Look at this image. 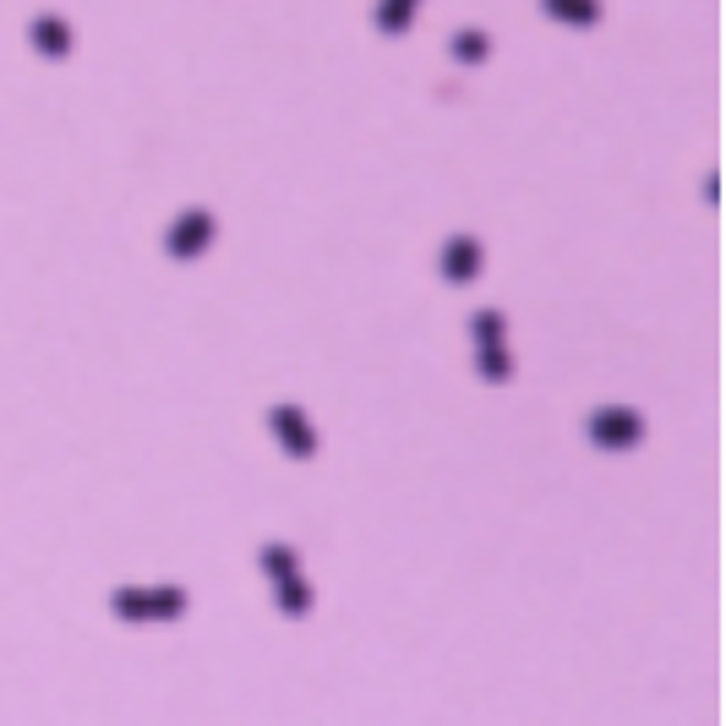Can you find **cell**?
I'll return each instance as SVG.
<instances>
[{
    "mask_svg": "<svg viewBox=\"0 0 726 726\" xmlns=\"http://www.w3.org/2000/svg\"><path fill=\"white\" fill-rule=\"evenodd\" d=\"M28 38H33V50H38L44 61H66V55H72V22L55 16V11H38V16L28 22Z\"/></svg>",
    "mask_w": 726,
    "mask_h": 726,
    "instance_id": "cell-5",
    "label": "cell"
},
{
    "mask_svg": "<svg viewBox=\"0 0 726 726\" xmlns=\"http://www.w3.org/2000/svg\"><path fill=\"white\" fill-rule=\"evenodd\" d=\"M475 372H481L486 383H508V377H514V361H508L503 344H481V350H475Z\"/></svg>",
    "mask_w": 726,
    "mask_h": 726,
    "instance_id": "cell-11",
    "label": "cell"
},
{
    "mask_svg": "<svg viewBox=\"0 0 726 726\" xmlns=\"http://www.w3.org/2000/svg\"><path fill=\"white\" fill-rule=\"evenodd\" d=\"M645 437V421H639V410H628V405H601L595 416H590V442L601 448V453H623V448H634Z\"/></svg>",
    "mask_w": 726,
    "mask_h": 726,
    "instance_id": "cell-3",
    "label": "cell"
},
{
    "mask_svg": "<svg viewBox=\"0 0 726 726\" xmlns=\"http://www.w3.org/2000/svg\"><path fill=\"white\" fill-rule=\"evenodd\" d=\"M274 601H279L285 617H300L311 606V584L300 580V574H285V580H274Z\"/></svg>",
    "mask_w": 726,
    "mask_h": 726,
    "instance_id": "cell-8",
    "label": "cell"
},
{
    "mask_svg": "<svg viewBox=\"0 0 726 726\" xmlns=\"http://www.w3.org/2000/svg\"><path fill=\"white\" fill-rule=\"evenodd\" d=\"M213 235H219V219H213L208 208H186V213L169 224L164 252H169L175 263H191V257H202V252L213 246Z\"/></svg>",
    "mask_w": 726,
    "mask_h": 726,
    "instance_id": "cell-2",
    "label": "cell"
},
{
    "mask_svg": "<svg viewBox=\"0 0 726 726\" xmlns=\"http://www.w3.org/2000/svg\"><path fill=\"white\" fill-rule=\"evenodd\" d=\"M481 263H486V252H481L475 235H453V241L442 246V279H448V285H470V279L481 274Z\"/></svg>",
    "mask_w": 726,
    "mask_h": 726,
    "instance_id": "cell-6",
    "label": "cell"
},
{
    "mask_svg": "<svg viewBox=\"0 0 726 726\" xmlns=\"http://www.w3.org/2000/svg\"><path fill=\"white\" fill-rule=\"evenodd\" d=\"M110 606L127 623H169V617L186 612V590H175V584H164V590H116Z\"/></svg>",
    "mask_w": 726,
    "mask_h": 726,
    "instance_id": "cell-1",
    "label": "cell"
},
{
    "mask_svg": "<svg viewBox=\"0 0 726 726\" xmlns=\"http://www.w3.org/2000/svg\"><path fill=\"white\" fill-rule=\"evenodd\" d=\"M448 55H453V61H464V66H481V61L492 55V38H486V33H475V28H464V33H453Z\"/></svg>",
    "mask_w": 726,
    "mask_h": 726,
    "instance_id": "cell-10",
    "label": "cell"
},
{
    "mask_svg": "<svg viewBox=\"0 0 726 726\" xmlns=\"http://www.w3.org/2000/svg\"><path fill=\"white\" fill-rule=\"evenodd\" d=\"M263 574H268V580L300 574V558H295V547H263Z\"/></svg>",
    "mask_w": 726,
    "mask_h": 726,
    "instance_id": "cell-13",
    "label": "cell"
},
{
    "mask_svg": "<svg viewBox=\"0 0 726 726\" xmlns=\"http://www.w3.org/2000/svg\"><path fill=\"white\" fill-rule=\"evenodd\" d=\"M541 11L569 22V28H595L601 22V0H541Z\"/></svg>",
    "mask_w": 726,
    "mask_h": 726,
    "instance_id": "cell-7",
    "label": "cell"
},
{
    "mask_svg": "<svg viewBox=\"0 0 726 726\" xmlns=\"http://www.w3.org/2000/svg\"><path fill=\"white\" fill-rule=\"evenodd\" d=\"M416 6H421V0H377V33H388V38L405 33V28L416 22Z\"/></svg>",
    "mask_w": 726,
    "mask_h": 726,
    "instance_id": "cell-9",
    "label": "cell"
},
{
    "mask_svg": "<svg viewBox=\"0 0 726 726\" xmlns=\"http://www.w3.org/2000/svg\"><path fill=\"white\" fill-rule=\"evenodd\" d=\"M268 427H274V437L290 448L295 459H311V453H317V427L306 421L300 405H274V410H268Z\"/></svg>",
    "mask_w": 726,
    "mask_h": 726,
    "instance_id": "cell-4",
    "label": "cell"
},
{
    "mask_svg": "<svg viewBox=\"0 0 726 726\" xmlns=\"http://www.w3.org/2000/svg\"><path fill=\"white\" fill-rule=\"evenodd\" d=\"M470 333H475V344H503V333H508V317H503L497 306H481V311L470 317Z\"/></svg>",
    "mask_w": 726,
    "mask_h": 726,
    "instance_id": "cell-12",
    "label": "cell"
}]
</instances>
